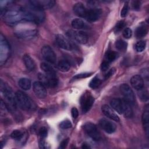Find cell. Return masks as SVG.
Returning <instances> with one entry per match:
<instances>
[{
  "instance_id": "obj_1",
  "label": "cell",
  "mask_w": 149,
  "mask_h": 149,
  "mask_svg": "<svg viewBox=\"0 0 149 149\" xmlns=\"http://www.w3.org/2000/svg\"><path fill=\"white\" fill-rule=\"evenodd\" d=\"M21 10L23 12L24 20L40 23L44 20L45 15L43 10L37 9L31 6L29 8H23Z\"/></svg>"
},
{
  "instance_id": "obj_2",
  "label": "cell",
  "mask_w": 149,
  "mask_h": 149,
  "mask_svg": "<svg viewBox=\"0 0 149 149\" xmlns=\"http://www.w3.org/2000/svg\"><path fill=\"white\" fill-rule=\"evenodd\" d=\"M0 87L1 91L7 102L6 108L9 109H15L17 105L16 101V94H14L10 87L2 80H1Z\"/></svg>"
},
{
  "instance_id": "obj_3",
  "label": "cell",
  "mask_w": 149,
  "mask_h": 149,
  "mask_svg": "<svg viewBox=\"0 0 149 149\" xmlns=\"http://www.w3.org/2000/svg\"><path fill=\"white\" fill-rule=\"evenodd\" d=\"M17 105L23 110L29 111L34 108V103L30 98L24 92L17 91L16 93Z\"/></svg>"
},
{
  "instance_id": "obj_4",
  "label": "cell",
  "mask_w": 149,
  "mask_h": 149,
  "mask_svg": "<svg viewBox=\"0 0 149 149\" xmlns=\"http://www.w3.org/2000/svg\"><path fill=\"white\" fill-rule=\"evenodd\" d=\"M4 21L8 24H15L22 20L23 19V14L22 10H11L6 11L3 15Z\"/></svg>"
},
{
  "instance_id": "obj_5",
  "label": "cell",
  "mask_w": 149,
  "mask_h": 149,
  "mask_svg": "<svg viewBox=\"0 0 149 149\" xmlns=\"http://www.w3.org/2000/svg\"><path fill=\"white\" fill-rule=\"evenodd\" d=\"M120 91L124 98V100L130 105H133L135 103L134 94L128 84L125 83L122 84L120 86Z\"/></svg>"
},
{
  "instance_id": "obj_6",
  "label": "cell",
  "mask_w": 149,
  "mask_h": 149,
  "mask_svg": "<svg viewBox=\"0 0 149 149\" xmlns=\"http://www.w3.org/2000/svg\"><path fill=\"white\" fill-rule=\"evenodd\" d=\"M66 35L70 38L78 42L80 44H84L88 41L87 34L81 31L69 30L66 32Z\"/></svg>"
},
{
  "instance_id": "obj_7",
  "label": "cell",
  "mask_w": 149,
  "mask_h": 149,
  "mask_svg": "<svg viewBox=\"0 0 149 149\" xmlns=\"http://www.w3.org/2000/svg\"><path fill=\"white\" fill-rule=\"evenodd\" d=\"M84 132L94 141H98L101 139V135L97 126L91 122H87L83 125Z\"/></svg>"
},
{
  "instance_id": "obj_8",
  "label": "cell",
  "mask_w": 149,
  "mask_h": 149,
  "mask_svg": "<svg viewBox=\"0 0 149 149\" xmlns=\"http://www.w3.org/2000/svg\"><path fill=\"white\" fill-rule=\"evenodd\" d=\"M55 42L59 47L63 49L72 50L75 48V45L62 34L56 35Z\"/></svg>"
},
{
  "instance_id": "obj_9",
  "label": "cell",
  "mask_w": 149,
  "mask_h": 149,
  "mask_svg": "<svg viewBox=\"0 0 149 149\" xmlns=\"http://www.w3.org/2000/svg\"><path fill=\"white\" fill-rule=\"evenodd\" d=\"M29 2L31 6L41 10L51 8L55 3V2L52 0H33Z\"/></svg>"
},
{
  "instance_id": "obj_10",
  "label": "cell",
  "mask_w": 149,
  "mask_h": 149,
  "mask_svg": "<svg viewBox=\"0 0 149 149\" xmlns=\"http://www.w3.org/2000/svg\"><path fill=\"white\" fill-rule=\"evenodd\" d=\"M94 102V98L89 93L83 94L80 99V104L82 112L83 113H86L88 112L93 106Z\"/></svg>"
},
{
  "instance_id": "obj_11",
  "label": "cell",
  "mask_w": 149,
  "mask_h": 149,
  "mask_svg": "<svg viewBox=\"0 0 149 149\" xmlns=\"http://www.w3.org/2000/svg\"><path fill=\"white\" fill-rule=\"evenodd\" d=\"M0 46V60L2 64L8 59L9 54V45L2 34L1 35Z\"/></svg>"
},
{
  "instance_id": "obj_12",
  "label": "cell",
  "mask_w": 149,
  "mask_h": 149,
  "mask_svg": "<svg viewBox=\"0 0 149 149\" xmlns=\"http://www.w3.org/2000/svg\"><path fill=\"white\" fill-rule=\"evenodd\" d=\"M41 54L44 59L50 63H55L56 61V54L54 50L48 45L44 46L41 49Z\"/></svg>"
},
{
  "instance_id": "obj_13",
  "label": "cell",
  "mask_w": 149,
  "mask_h": 149,
  "mask_svg": "<svg viewBox=\"0 0 149 149\" xmlns=\"http://www.w3.org/2000/svg\"><path fill=\"white\" fill-rule=\"evenodd\" d=\"M102 11L101 9H98V8L90 9L87 10L84 18L88 22H95L100 18L102 15Z\"/></svg>"
},
{
  "instance_id": "obj_14",
  "label": "cell",
  "mask_w": 149,
  "mask_h": 149,
  "mask_svg": "<svg viewBox=\"0 0 149 149\" xmlns=\"http://www.w3.org/2000/svg\"><path fill=\"white\" fill-rule=\"evenodd\" d=\"M99 125L105 132L109 134L114 133L116 129L115 124L107 119L103 118L100 119L99 121Z\"/></svg>"
},
{
  "instance_id": "obj_15",
  "label": "cell",
  "mask_w": 149,
  "mask_h": 149,
  "mask_svg": "<svg viewBox=\"0 0 149 149\" xmlns=\"http://www.w3.org/2000/svg\"><path fill=\"white\" fill-rule=\"evenodd\" d=\"M37 33V30L35 29H24L16 31L15 34L19 38L30 39L35 37Z\"/></svg>"
},
{
  "instance_id": "obj_16",
  "label": "cell",
  "mask_w": 149,
  "mask_h": 149,
  "mask_svg": "<svg viewBox=\"0 0 149 149\" xmlns=\"http://www.w3.org/2000/svg\"><path fill=\"white\" fill-rule=\"evenodd\" d=\"M33 91L36 95L39 98H44L47 96L45 87L40 81H35L33 83Z\"/></svg>"
},
{
  "instance_id": "obj_17",
  "label": "cell",
  "mask_w": 149,
  "mask_h": 149,
  "mask_svg": "<svg viewBox=\"0 0 149 149\" xmlns=\"http://www.w3.org/2000/svg\"><path fill=\"white\" fill-rule=\"evenodd\" d=\"M101 110L102 113L108 118L116 121L119 122V116L115 113V112L113 111V109L108 105H103L101 107Z\"/></svg>"
},
{
  "instance_id": "obj_18",
  "label": "cell",
  "mask_w": 149,
  "mask_h": 149,
  "mask_svg": "<svg viewBox=\"0 0 149 149\" xmlns=\"http://www.w3.org/2000/svg\"><path fill=\"white\" fill-rule=\"evenodd\" d=\"M132 86L136 90H140L144 87V81L142 77L140 75H134L130 79Z\"/></svg>"
},
{
  "instance_id": "obj_19",
  "label": "cell",
  "mask_w": 149,
  "mask_h": 149,
  "mask_svg": "<svg viewBox=\"0 0 149 149\" xmlns=\"http://www.w3.org/2000/svg\"><path fill=\"white\" fill-rule=\"evenodd\" d=\"M110 104L112 108L118 113H123V100L118 98H112L110 101Z\"/></svg>"
},
{
  "instance_id": "obj_20",
  "label": "cell",
  "mask_w": 149,
  "mask_h": 149,
  "mask_svg": "<svg viewBox=\"0 0 149 149\" xmlns=\"http://www.w3.org/2000/svg\"><path fill=\"white\" fill-rule=\"evenodd\" d=\"M73 9L76 15H77L79 17L83 18H84L87 10L85 6H84V5L80 2H78L74 4Z\"/></svg>"
},
{
  "instance_id": "obj_21",
  "label": "cell",
  "mask_w": 149,
  "mask_h": 149,
  "mask_svg": "<svg viewBox=\"0 0 149 149\" xmlns=\"http://www.w3.org/2000/svg\"><path fill=\"white\" fill-rule=\"evenodd\" d=\"M141 120L144 130L146 132V134L148 135L149 127V112L147 105L146 107V109H144V111L143 113Z\"/></svg>"
},
{
  "instance_id": "obj_22",
  "label": "cell",
  "mask_w": 149,
  "mask_h": 149,
  "mask_svg": "<svg viewBox=\"0 0 149 149\" xmlns=\"http://www.w3.org/2000/svg\"><path fill=\"white\" fill-rule=\"evenodd\" d=\"M72 26L75 29H88V25L82 19L76 18L72 20Z\"/></svg>"
},
{
  "instance_id": "obj_23",
  "label": "cell",
  "mask_w": 149,
  "mask_h": 149,
  "mask_svg": "<svg viewBox=\"0 0 149 149\" xmlns=\"http://www.w3.org/2000/svg\"><path fill=\"white\" fill-rule=\"evenodd\" d=\"M23 61L27 70L30 71H32L35 68L34 61L29 55H27V54L24 55L23 57Z\"/></svg>"
},
{
  "instance_id": "obj_24",
  "label": "cell",
  "mask_w": 149,
  "mask_h": 149,
  "mask_svg": "<svg viewBox=\"0 0 149 149\" xmlns=\"http://www.w3.org/2000/svg\"><path fill=\"white\" fill-rule=\"evenodd\" d=\"M148 33V26L145 24H140L136 30V36L138 38H143Z\"/></svg>"
},
{
  "instance_id": "obj_25",
  "label": "cell",
  "mask_w": 149,
  "mask_h": 149,
  "mask_svg": "<svg viewBox=\"0 0 149 149\" xmlns=\"http://www.w3.org/2000/svg\"><path fill=\"white\" fill-rule=\"evenodd\" d=\"M123 114L126 118H131L133 116V110L130 104L123 100Z\"/></svg>"
},
{
  "instance_id": "obj_26",
  "label": "cell",
  "mask_w": 149,
  "mask_h": 149,
  "mask_svg": "<svg viewBox=\"0 0 149 149\" xmlns=\"http://www.w3.org/2000/svg\"><path fill=\"white\" fill-rule=\"evenodd\" d=\"M56 66L62 72H68L70 68V64L67 60L62 59L58 62Z\"/></svg>"
},
{
  "instance_id": "obj_27",
  "label": "cell",
  "mask_w": 149,
  "mask_h": 149,
  "mask_svg": "<svg viewBox=\"0 0 149 149\" xmlns=\"http://www.w3.org/2000/svg\"><path fill=\"white\" fill-rule=\"evenodd\" d=\"M40 68L42 70V71L45 73V74L48 75H52L56 74V72L53 68L45 62H42L40 64Z\"/></svg>"
},
{
  "instance_id": "obj_28",
  "label": "cell",
  "mask_w": 149,
  "mask_h": 149,
  "mask_svg": "<svg viewBox=\"0 0 149 149\" xmlns=\"http://www.w3.org/2000/svg\"><path fill=\"white\" fill-rule=\"evenodd\" d=\"M19 87L24 90H29L31 88V81L26 77L21 78L18 81Z\"/></svg>"
},
{
  "instance_id": "obj_29",
  "label": "cell",
  "mask_w": 149,
  "mask_h": 149,
  "mask_svg": "<svg viewBox=\"0 0 149 149\" xmlns=\"http://www.w3.org/2000/svg\"><path fill=\"white\" fill-rule=\"evenodd\" d=\"M117 56H118V54L116 52L113 51H107L105 55V61L110 63L113 61L115 59H116V58H117Z\"/></svg>"
},
{
  "instance_id": "obj_30",
  "label": "cell",
  "mask_w": 149,
  "mask_h": 149,
  "mask_svg": "<svg viewBox=\"0 0 149 149\" xmlns=\"http://www.w3.org/2000/svg\"><path fill=\"white\" fill-rule=\"evenodd\" d=\"M127 43L121 39H119L118 40H117L115 42V47L117 49L121 51H125L127 48Z\"/></svg>"
},
{
  "instance_id": "obj_31",
  "label": "cell",
  "mask_w": 149,
  "mask_h": 149,
  "mask_svg": "<svg viewBox=\"0 0 149 149\" xmlns=\"http://www.w3.org/2000/svg\"><path fill=\"white\" fill-rule=\"evenodd\" d=\"M39 81L45 87H49V79L48 76L44 73H39L38 75Z\"/></svg>"
},
{
  "instance_id": "obj_32",
  "label": "cell",
  "mask_w": 149,
  "mask_h": 149,
  "mask_svg": "<svg viewBox=\"0 0 149 149\" xmlns=\"http://www.w3.org/2000/svg\"><path fill=\"white\" fill-rule=\"evenodd\" d=\"M101 83V79L98 76H95L90 82L89 86L93 89H95L99 87L100 84Z\"/></svg>"
},
{
  "instance_id": "obj_33",
  "label": "cell",
  "mask_w": 149,
  "mask_h": 149,
  "mask_svg": "<svg viewBox=\"0 0 149 149\" xmlns=\"http://www.w3.org/2000/svg\"><path fill=\"white\" fill-rule=\"evenodd\" d=\"M10 136L15 140H20L23 137V133L20 130H14L11 133Z\"/></svg>"
},
{
  "instance_id": "obj_34",
  "label": "cell",
  "mask_w": 149,
  "mask_h": 149,
  "mask_svg": "<svg viewBox=\"0 0 149 149\" xmlns=\"http://www.w3.org/2000/svg\"><path fill=\"white\" fill-rule=\"evenodd\" d=\"M146 44L144 41H139L136 42L135 44V49L137 52H142L146 48Z\"/></svg>"
},
{
  "instance_id": "obj_35",
  "label": "cell",
  "mask_w": 149,
  "mask_h": 149,
  "mask_svg": "<svg viewBox=\"0 0 149 149\" xmlns=\"http://www.w3.org/2000/svg\"><path fill=\"white\" fill-rule=\"evenodd\" d=\"M125 25H126V23L124 20H120V21L116 23V24L114 28L115 32L118 33V32L120 31L121 30L123 29V28L125 27Z\"/></svg>"
},
{
  "instance_id": "obj_36",
  "label": "cell",
  "mask_w": 149,
  "mask_h": 149,
  "mask_svg": "<svg viewBox=\"0 0 149 149\" xmlns=\"http://www.w3.org/2000/svg\"><path fill=\"white\" fill-rule=\"evenodd\" d=\"M140 91V93H139V95L140 97V98H141V100L143 101H147L148 100V93L147 91L143 90V88L138 90Z\"/></svg>"
},
{
  "instance_id": "obj_37",
  "label": "cell",
  "mask_w": 149,
  "mask_h": 149,
  "mask_svg": "<svg viewBox=\"0 0 149 149\" xmlns=\"http://www.w3.org/2000/svg\"><path fill=\"white\" fill-rule=\"evenodd\" d=\"M72 123L69 120H65L62 121V122H61V123L59 124L60 127L63 129H69L72 127Z\"/></svg>"
},
{
  "instance_id": "obj_38",
  "label": "cell",
  "mask_w": 149,
  "mask_h": 149,
  "mask_svg": "<svg viewBox=\"0 0 149 149\" xmlns=\"http://www.w3.org/2000/svg\"><path fill=\"white\" fill-rule=\"evenodd\" d=\"M93 74V73L91 72H86V73H81L80 74H77L76 76H74L73 77V80L75 79H83V78H86L88 77L89 76H90L91 74Z\"/></svg>"
},
{
  "instance_id": "obj_39",
  "label": "cell",
  "mask_w": 149,
  "mask_h": 149,
  "mask_svg": "<svg viewBox=\"0 0 149 149\" xmlns=\"http://www.w3.org/2000/svg\"><path fill=\"white\" fill-rule=\"evenodd\" d=\"M122 34H123V36L125 38L128 39V38H131V37L132 36V31L130 28L126 27L123 30Z\"/></svg>"
},
{
  "instance_id": "obj_40",
  "label": "cell",
  "mask_w": 149,
  "mask_h": 149,
  "mask_svg": "<svg viewBox=\"0 0 149 149\" xmlns=\"http://www.w3.org/2000/svg\"><path fill=\"white\" fill-rule=\"evenodd\" d=\"M129 11V5L127 3H125L123 6L122 10L120 12V16L122 17H125L127 16Z\"/></svg>"
},
{
  "instance_id": "obj_41",
  "label": "cell",
  "mask_w": 149,
  "mask_h": 149,
  "mask_svg": "<svg viewBox=\"0 0 149 149\" xmlns=\"http://www.w3.org/2000/svg\"><path fill=\"white\" fill-rule=\"evenodd\" d=\"M38 134L41 138H45L48 134V130L45 127H41L38 130Z\"/></svg>"
},
{
  "instance_id": "obj_42",
  "label": "cell",
  "mask_w": 149,
  "mask_h": 149,
  "mask_svg": "<svg viewBox=\"0 0 149 149\" xmlns=\"http://www.w3.org/2000/svg\"><path fill=\"white\" fill-rule=\"evenodd\" d=\"M109 66V63L107 61H104L101 63L100 68L102 71H105L108 69Z\"/></svg>"
},
{
  "instance_id": "obj_43",
  "label": "cell",
  "mask_w": 149,
  "mask_h": 149,
  "mask_svg": "<svg viewBox=\"0 0 149 149\" xmlns=\"http://www.w3.org/2000/svg\"><path fill=\"white\" fill-rule=\"evenodd\" d=\"M132 8L134 10H139L140 8V2L138 1H134L132 2Z\"/></svg>"
},
{
  "instance_id": "obj_44",
  "label": "cell",
  "mask_w": 149,
  "mask_h": 149,
  "mask_svg": "<svg viewBox=\"0 0 149 149\" xmlns=\"http://www.w3.org/2000/svg\"><path fill=\"white\" fill-rule=\"evenodd\" d=\"M69 143V139L67 138V139H65L64 140H63L61 143H60V145H59V148H62V149H63L65 148L66 147L68 144Z\"/></svg>"
},
{
  "instance_id": "obj_45",
  "label": "cell",
  "mask_w": 149,
  "mask_h": 149,
  "mask_svg": "<svg viewBox=\"0 0 149 149\" xmlns=\"http://www.w3.org/2000/svg\"><path fill=\"white\" fill-rule=\"evenodd\" d=\"M71 113H72V116L73 118L76 119L77 118V116H79V111L77 110V109L75 107H73L71 109Z\"/></svg>"
},
{
  "instance_id": "obj_46",
  "label": "cell",
  "mask_w": 149,
  "mask_h": 149,
  "mask_svg": "<svg viewBox=\"0 0 149 149\" xmlns=\"http://www.w3.org/2000/svg\"><path fill=\"white\" fill-rule=\"evenodd\" d=\"M115 72V69L114 68H112L110 69L105 74V79H108L109 77H110L111 76H112Z\"/></svg>"
},
{
  "instance_id": "obj_47",
  "label": "cell",
  "mask_w": 149,
  "mask_h": 149,
  "mask_svg": "<svg viewBox=\"0 0 149 149\" xmlns=\"http://www.w3.org/2000/svg\"><path fill=\"white\" fill-rule=\"evenodd\" d=\"M38 144H39V147L40 148H47V144L45 143V141L41 139L38 142Z\"/></svg>"
},
{
  "instance_id": "obj_48",
  "label": "cell",
  "mask_w": 149,
  "mask_h": 149,
  "mask_svg": "<svg viewBox=\"0 0 149 149\" xmlns=\"http://www.w3.org/2000/svg\"><path fill=\"white\" fill-rule=\"evenodd\" d=\"M81 148H84V149H88V148H90V147L89 146V145H88V144L87 143H83L82 146H81Z\"/></svg>"
}]
</instances>
